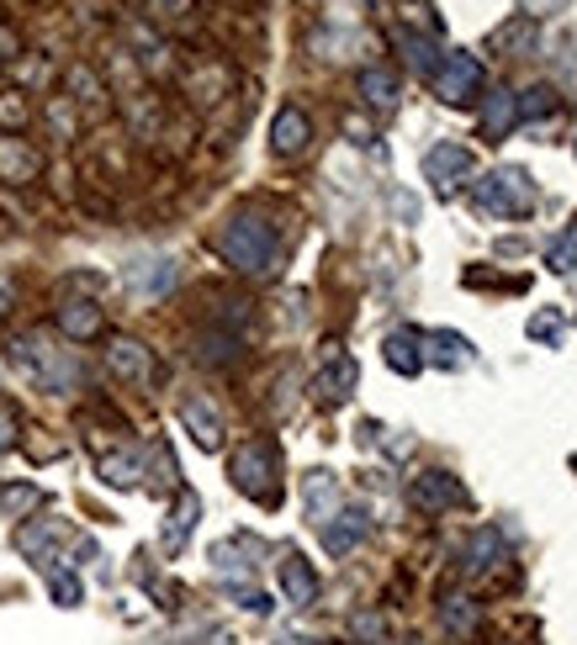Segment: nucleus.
Returning a JSON list of instances; mask_svg holds the SVG:
<instances>
[{
	"label": "nucleus",
	"instance_id": "f257e3e1",
	"mask_svg": "<svg viewBox=\"0 0 577 645\" xmlns=\"http://www.w3.org/2000/svg\"><path fill=\"white\" fill-rule=\"evenodd\" d=\"M11 365H17V371H22L38 392H53V397L74 392V382H80V365H74V355H70V350H59L49 334H17V339H11Z\"/></svg>",
	"mask_w": 577,
	"mask_h": 645
},
{
	"label": "nucleus",
	"instance_id": "f03ea898",
	"mask_svg": "<svg viewBox=\"0 0 577 645\" xmlns=\"http://www.w3.org/2000/svg\"><path fill=\"white\" fill-rule=\"evenodd\" d=\"M217 249H223V260L234 264V270H244V275H265V270L276 264V254H281V239H276V228H270L265 217L239 212V217L223 222Z\"/></svg>",
	"mask_w": 577,
	"mask_h": 645
},
{
	"label": "nucleus",
	"instance_id": "7ed1b4c3",
	"mask_svg": "<svg viewBox=\"0 0 577 645\" xmlns=\"http://www.w3.org/2000/svg\"><path fill=\"white\" fill-rule=\"evenodd\" d=\"M276 471H281V455H276V445H265V439L239 445V450H234V460H228V477H234V487H239L244 498H255V502H276V498H281V481H276Z\"/></svg>",
	"mask_w": 577,
	"mask_h": 645
},
{
	"label": "nucleus",
	"instance_id": "20e7f679",
	"mask_svg": "<svg viewBox=\"0 0 577 645\" xmlns=\"http://www.w3.org/2000/svg\"><path fill=\"white\" fill-rule=\"evenodd\" d=\"M477 207L493 217H529L535 207V186H529L519 169H498V175H487L477 186Z\"/></svg>",
	"mask_w": 577,
	"mask_h": 645
},
{
	"label": "nucleus",
	"instance_id": "39448f33",
	"mask_svg": "<svg viewBox=\"0 0 577 645\" xmlns=\"http://www.w3.org/2000/svg\"><path fill=\"white\" fill-rule=\"evenodd\" d=\"M106 371H112L117 382H127V386H148L154 382V350L122 334V339L106 344Z\"/></svg>",
	"mask_w": 577,
	"mask_h": 645
},
{
	"label": "nucleus",
	"instance_id": "423d86ee",
	"mask_svg": "<svg viewBox=\"0 0 577 645\" xmlns=\"http://www.w3.org/2000/svg\"><path fill=\"white\" fill-rule=\"evenodd\" d=\"M365 529H371L365 508H344V502H339L334 513L318 524V540H323V550H329V555H350V550L365 540Z\"/></svg>",
	"mask_w": 577,
	"mask_h": 645
},
{
	"label": "nucleus",
	"instance_id": "0eeeda50",
	"mask_svg": "<svg viewBox=\"0 0 577 645\" xmlns=\"http://www.w3.org/2000/svg\"><path fill=\"white\" fill-rule=\"evenodd\" d=\"M434 91L445 101H466L472 91H477V80H482V70H477V59L472 53H440V64H434Z\"/></svg>",
	"mask_w": 577,
	"mask_h": 645
},
{
	"label": "nucleus",
	"instance_id": "6e6552de",
	"mask_svg": "<svg viewBox=\"0 0 577 645\" xmlns=\"http://www.w3.org/2000/svg\"><path fill=\"white\" fill-rule=\"evenodd\" d=\"M424 175L434 180L440 196H451V191H461V180H472V154L456 144H440L424 154Z\"/></svg>",
	"mask_w": 577,
	"mask_h": 645
},
{
	"label": "nucleus",
	"instance_id": "1a4fd4ad",
	"mask_svg": "<svg viewBox=\"0 0 577 645\" xmlns=\"http://www.w3.org/2000/svg\"><path fill=\"white\" fill-rule=\"evenodd\" d=\"M175 281H181V264L165 260V254L127 264V291H133V297H148V302H154V297H165Z\"/></svg>",
	"mask_w": 577,
	"mask_h": 645
},
{
	"label": "nucleus",
	"instance_id": "9d476101",
	"mask_svg": "<svg viewBox=\"0 0 577 645\" xmlns=\"http://www.w3.org/2000/svg\"><path fill=\"white\" fill-rule=\"evenodd\" d=\"M308 138H313V122H308V112H302V106H281V112H276V122H270V148H276L281 159H297V154L308 148Z\"/></svg>",
	"mask_w": 577,
	"mask_h": 645
},
{
	"label": "nucleus",
	"instance_id": "9b49d317",
	"mask_svg": "<svg viewBox=\"0 0 577 645\" xmlns=\"http://www.w3.org/2000/svg\"><path fill=\"white\" fill-rule=\"evenodd\" d=\"M276 576H281V593H287V603H297V608H313L318 603V572L297 555V550H287L281 561H276Z\"/></svg>",
	"mask_w": 577,
	"mask_h": 645
},
{
	"label": "nucleus",
	"instance_id": "f8f14e48",
	"mask_svg": "<svg viewBox=\"0 0 577 645\" xmlns=\"http://www.w3.org/2000/svg\"><path fill=\"white\" fill-rule=\"evenodd\" d=\"M181 424H186V434H192L202 450H217L223 445V413H217L207 397H181Z\"/></svg>",
	"mask_w": 577,
	"mask_h": 645
},
{
	"label": "nucleus",
	"instance_id": "ddd939ff",
	"mask_svg": "<svg viewBox=\"0 0 577 645\" xmlns=\"http://www.w3.org/2000/svg\"><path fill=\"white\" fill-rule=\"evenodd\" d=\"M409 498L419 502V508H430V513H445V508L466 502V492H461V481L451 477V471H424V477H413Z\"/></svg>",
	"mask_w": 577,
	"mask_h": 645
},
{
	"label": "nucleus",
	"instance_id": "4468645a",
	"mask_svg": "<svg viewBox=\"0 0 577 645\" xmlns=\"http://www.w3.org/2000/svg\"><path fill=\"white\" fill-rule=\"evenodd\" d=\"M38 169H43V154L22 138H11V133H0V180H11V186H27V180H38Z\"/></svg>",
	"mask_w": 577,
	"mask_h": 645
},
{
	"label": "nucleus",
	"instance_id": "2eb2a0df",
	"mask_svg": "<svg viewBox=\"0 0 577 645\" xmlns=\"http://www.w3.org/2000/svg\"><path fill=\"white\" fill-rule=\"evenodd\" d=\"M302 508H308V519H313V524H323V519L334 513L339 508L334 471H308V477H302Z\"/></svg>",
	"mask_w": 577,
	"mask_h": 645
},
{
	"label": "nucleus",
	"instance_id": "dca6fc26",
	"mask_svg": "<svg viewBox=\"0 0 577 645\" xmlns=\"http://www.w3.org/2000/svg\"><path fill=\"white\" fill-rule=\"evenodd\" d=\"M356 376H361V371H356V360H350V355H334L329 365H323V371H318L313 392L323 397V403H344V397L356 392Z\"/></svg>",
	"mask_w": 577,
	"mask_h": 645
},
{
	"label": "nucleus",
	"instance_id": "f3484780",
	"mask_svg": "<svg viewBox=\"0 0 577 645\" xmlns=\"http://www.w3.org/2000/svg\"><path fill=\"white\" fill-rule=\"evenodd\" d=\"M106 85H101V74L96 70H85V64H74L70 70V101L80 106V112H91V117H101L106 112Z\"/></svg>",
	"mask_w": 577,
	"mask_h": 645
},
{
	"label": "nucleus",
	"instance_id": "a211bd4d",
	"mask_svg": "<svg viewBox=\"0 0 577 645\" xmlns=\"http://www.w3.org/2000/svg\"><path fill=\"white\" fill-rule=\"evenodd\" d=\"M59 329H64V339H96L101 334V308L96 302H85V297H70V302L59 308Z\"/></svg>",
	"mask_w": 577,
	"mask_h": 645
},
{
	"label": "nucleus",
	"instance_id": "6ab92c4d",
	"mask_svg": "<svg viewBox=\"0 0 577 645\" xmlns=\"http://www.w3.org/2000/svg\"><path fill=\"white\" fill-rule=\"evenodd\" d=\"M186 91H192L196 106H217V101L228 96V70H223V64H196V70L186 74Z\"/></svg>",
	"mask_w": 577,
	"mask_h": 645
},
{
	"label": "nucleus",
	"instance_id": "aec40b11",
	"mask_svg": "<svg viewBox=\"0 0 577 645\" xmlns=\"http://www.w3.org/2000/svg\"><path fill=\"white\" fill-rule=\"evenodd\" d=\"M70 529L59 524V519H43V524H27L22 534H17V545H22V555H32L38 566H49V550L64 540Z\"/></svg>",
	"mask_w": 577,
	"mask_h": 645
},
{
	"label": "nucleus",
	"instance_id": "412c9836",
	"mask_svg": "<svg viewBox=\"0 0 577 645\" xmlns=\"http://www.w3.org/2000/svg\"><path fill=\"white\" fill-rule=\"evenodd\" d=\"M196 513H202V502H196V492H181V502L169 508V519H165V550H181L186 540H192V529H196Z\"/></svg>",
	"mask_w": 577,
	"mask_h": 645
},
{
	"label": "nucleus",
	"instance_id": "4be33fe9",
	"mask_svg": "<svg viewBox=\"0 0 577 645\" xmlns=\"http://www.w3.org/2000/svg\"><path fill=\"white\" fill-rule=\"evenodd\" d=\"M43 502V487H32V481H0V513L6 519H22Z\"/></svg>",
	"mask_w": 577,
	"mask_h": 645
},
{
	"label": "nucleus",
	"instance_id": "5701e85b",
	"mask_svg": "<svg viewBox=\"0 0 577 645\" xmlns=\"http://www.w3.org/2000/svg\"><path fill=\"white\" fill-rule=\"evenodd\" d=\"M498 561H504V545H498V534H487V529H477V534H472V550H466V576L493 572Z\"/></svg>",
	"mask_w": 577,
	"mask_h": 645
},
{
	"label": "nucleus",
	"instance_id": "b1692460",
	"mask_svg": "<svg viewBox=\"0 0 577 645\" xmlns=\"http://www.w3.org/2000/svg\"><path fill=\"white\" fill-rule=\"evenodd\" d=\"M101 481L106 487H144V460L138 455H106L101 460Z\"/></svg>",
	"mask_w": 577,
	"mask_h": 645
},
{
	"label": "nucleus",
	"instance_id": "393cba45",
	"mask_svg": "<svg viewBox=\"0 0 577 645\" xmlns=\"http://www.w3.org/2000/svg\"><path fill=\"white\" fill-rule=\"evenodd\" d=\"M440 620H445L451 635H472V630H477V603H472V597H461V593L440 597Z\"/></svg>",
	"mask_w": 577,
	"mask_h": 645
},
{
	"label": "nucleus",
	"instance_id": "a878e982",
	"mask_svg": "<svg viewBox=\"0 0 577 645\" xmlns=\"http://www.w3.org/2000/svg\"><path fill=\"white\" fill-rule=\"evenodd\" d=\"M514 112H519V101L508 96V91H498V96L487 101V112H482V133L487 138H504L508 127H514Z\"/></svg>",
	"mask_w": 577,
	"mask_h": 645
},
{
	"label": "nucleus",
	"instance_id": "bb28decb",
	"mask_svg": "<svg viewBox=\"0 0 577 645\" xmlns=\"http://www.w3.org/2000/svg\"><path fill=\"white\" fill-rule=\"evenodd\" d=\"M387 365H392V371H403V376H413V371L424 365V360H419V334L403 329V334L387 339Z\"/></svg>",
	"mask_w": 577,
	"mask_h": 645
},
{
	"label": "nucleus",
	"instance_id": "cd10ccee",
	"mask_svg": "<svg viewBox=\"0 0 577 645\" xmlns=\"http://www.w3.org/2000/svg\"><path fill=\"white\" fill-rule=\"evenodd\" d=\"M361 96L371 106H392L398 101V74L392 70H361Z\"/></svg>",
	"mask_w": 577,
	"mask_h": 645
},
{
	"label": "nucleus",
	"instance_id": "c85d7f7f",
	"mask_svg": "<svg viewBox=\"0 0 577 645\" xmlns=\"http://www.w3.org/2000/svg\"><path fill=\"white\" fill-rule=\"evenodd\" d=\"M127 38H133V49L144 59V70H165V43H159V32H148L144 22L127 27Z\"/></svg>",
	"mask_w": 577,
	"mask_h": 645
},
{
	"label": "nucleus",
	"instance_id": "c756f323",
	"mask_svg": "<svg viewBox=\"0 0 577 645\" xmlns=\"http://www.w3.org/2000/svg\"><path fill=\"white\" fill-rule=\"evenodd\" d=\"M127 117H133V127H138V133H154V127H159V101H154V96H133V101H127Z\"/></svg>",
	"mask_w": 577,
	"mask_h": 645
},
{
	"label": "nucleus",
	"instance_id": "7c9ffc66",
	"mask_svg": "<svg viewBox=\"0 0 577 645\" xmlns=\"http://www.w3.org/2000/svg\"><path fill=\"white\" fill-rule=\"evenodd\" d=\"M49 587H53V597H59V608H74V603H80V576L49 572Z\"/></svg>",
	"mask_w": 577,
	"mask_h": 645
},
{
	"label": "nucleus",
	"instance_id": "2f4dec72",
	"mask_svg": "<svg viewBox=\"0 0 577 645\" xmlns=\"http://www.w3.org/2000/svg\"><path fill=\"white\" fill-rule=\"evenodd\" d=\"M49 122H53V133H59V138H70V133H74V112H70V101H64V96L49 106Z\"/></svg>",
	"mask_w": 577,
	"mask_h": 645
},
{
	"label": "nucleus",
	"instance_id": "473e14b6",
	"mask_svg": "<svg viewBox=\"0 0 577 645\" xmlns=\"http://www.w3.org/2000/svg\"><path fill=\"white\" fill-rule=\"evenodd\" d=\"M27 122V101L22 96H0V127H22Z\"/></svg>",
	"mask_w": 577,
	"mask_h": 645
},
{
	"label": "nucleus",
	"instance_id": "72a5a7b5",
	"mask_svg": "<svg viewBox=\"0 0 577 645\" xmlns=\"http://www.w3.org/2000/svg\"><path fill=\"white\" fill-rule=\"evenodd\" d=\"M234 597H239L249 614H270V597H265L260 587H244V582H234Z\"/></svg>",
	"mask_w": 577,
	"mask_h": 645
},
{
	"label": "nucleus",
	"instance_id": "f704fd0d",
	"mask_svg": "<svg viewBox=\"0 0 577 645\" xmlns=\"http://www.w3.org/2000/svg\"><path fill=\"white\" fill-rule=\"evenodd\" d=\"M552 260H556V270H573V264H577V233H567V239L556 243Z\"/></svg>",
	"mask_w": 577,
	"mask_h": 645
},
{
	"label": "nucleus",
	"instance_id": "c9c22d12",
	"mask_svg": "<svg viewBox=\"0 0 577 645\" xmlns=\"http://www.w3.org/2000/svg\"><path fill=\"white\" fill-rule=\"evenodd\" d=\"M186 6H192V0H148V11H154V17H165V22L186 17Z\"/></svg>",
	"mask_w": 577,
	"mask_h": 645
},
{
	"label": "nucleus",
	"instance_id": "e433bc0d",
	"mask_svg": "<svg viewBox=\"0 0 577 645\" xmlns=\"http://www.w3.org/2000/svg\"><path fill=\"white\" fill-rule=\"evenodd\" d=\"M17 53H22V38H17L11 27H0V64H11Z\"/></svg>",
	"mask_w": 577,
	"mask_h": 645
},
{
	"label": "nucleus",
	"instance_id": "4c0bfd02",
	"mask_svg": "<svg viewBox=\"0 0 577 645\" xmlns=\"http://www.w3.org/2000/svg\"><path fill=\"white\" fill-rule=\"evenodd\" d=\"M11 445H17V418H11V413L0 407V455L11 450Z\"/></svg>",
	"mask_w": 577,
	"mask_h": 645
},
{
	"label": "nucleus",
	"instance_id": "58836bf2",
	"mask_svg": "<svg viewBox=\"0 0 577 645\" xmlns=\"http://www.w3.org/2000/svg\"><path fill=\"white\" fill-rule=\"evenodd\" d=\"M382 630H387V624L377 620V614H356V635H371V641H377Z\"/></svg>",
	"mask_w": 577,
	"mask_h": 645
},
{
	"label": "nucleus",
	"instance_id": "ea45409f",
	"mask_svg": "<svg viewBox=\"0 0 577 645\" xmlns=\"http://www.w3.org/2000/svg\"><path fill=\"white\" fill-rule=\"evenodd\" d=\"M11 297H17V291H11V281H0V312L11 308Z\"/></svg>",
	"mask_w": 577,
	"mask_h": 645
}]
</instances>
